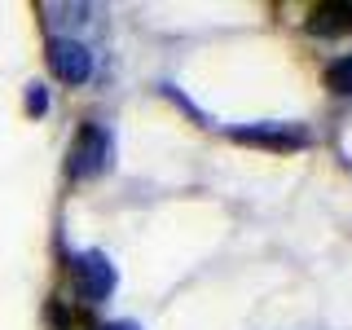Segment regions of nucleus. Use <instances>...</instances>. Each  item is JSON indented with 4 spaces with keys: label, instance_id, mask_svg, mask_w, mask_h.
<instances>
[{
    "label": "nucleus",
    "instance_id": "nucleus-1",
    "mask_svg": "<svg viewBox=\"0 0 352 330\" xmlns=\"http://www.w3.org/2000/svg\"><path fill=\"white\" fill-rule=\"evenodd\" d=\"M110 154H115V146H110V132L102 124H84L80 137H75V146H71L66 172H71L75 181H93V176H102L110 168Z\"/></svg>",
    "mask_w": 352,
    "mask_h": 330
},
{
    "label": "nucleus",
    "instance_id": "nucleus-2",
    "mask_svg": "<svg viewBox=\"0 0 352 330\" xmlns=\"http://www.w3.org/2000/svg\"><path fill=\"white\" fill-rule=\"evenodd\" d=\"M71 282L84 304H102L115 291V264L102 251H80V256H71Z\"/></svg>",
    "mask_w": 352,
    "mask_h": 330
},
{
    "label": "nucleus",
    "instance_id": "nucleus-3",
    "mask_svg": "<svg viewBox=\"0 0 352 330\" xmlns=\"http://www.w3.org/2000/svg\"><path fill=\"white\" fill-rule=\"evenodd\" d=\"M49 71L58 75L62 84H84L93 75V53L84 49L80 40H49Z\"/></svg>",
    "mask_w": 352,
    "mask_h": 330
},
{
    "label": "nucleus",
    "instance_id": "nucleus-4",
    "mask_svg": "<svg viewBox=\"0 0 352 330\" xmlns=\"http://www.w3.org/2000/svg\"><path fill=\"white\" fill-rule=\"evenodd\" d=\"M229 137L247 141V146H269V150H300V146H308V132L295 128V124H251V128H234Z\"/></svg>",
    "mask_w": 352,
    "mask_h": 330
},
{
    "label": "nucleus",
    "instance_id": "nucleus-5",
    "mask_svg": "<svg viewBox=\"0 0 352 330\" xmlns=\"http://www.w3.org/2000/svg\"><path fill=\"white\" fill-rule=\"evenodd\" d=\"M308 31H317V36H344V31H352V5L348 0H326V5H317L313 14H308Z\"/></svg>",
    "mask_w": 352,
    "mask_h": 330
},
{
    "label": "nucleus",
    "instance_id": "nucleus-6",
    "mask_svg": "<svg viewBox=\"0 0 352 330\" xmlns=\"http://www.w3.org/2000/svg\"><path fill=\"white\" fill-rule=\"evenodd\" d=\"M326 88L335 97H352V53H344L339 62L326 66Z\"/></svg>",
    "mask_w": 352,
    "mask_h": 330
},
{
    "label": "nucleus",
    "instance_id": "nucleus-7",
    "mask_svg": "<svg viewBox=\"0 0 352 330\" xmlns=\"http://www.w3.org/2000/svg\"><path fill=\"white\" fill-rule=\"evenodd\" d=\"M44 106H49V102H44V88H40V84H31V93H27V110H31V115H44Z\"/></svg>",
    "mask_w": 352,
    "mask_h": 330
},
{
    "label": "nucleus",
    "instance_id": "nucleus-8",
    "mask_svg": "<svg viewBox=\"0 0 352 330\" xmlns=\"http://www.w3.org/2000/svg\"><path fill=\"white\" fill-rule=\"evenodd\" d=\"M102 330H141V326H132V322H110V326H102Z\"/></svg>",
    "mask_w": 352,
    "mask_h": 330
}]
</instances>
